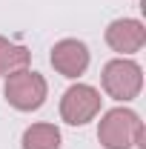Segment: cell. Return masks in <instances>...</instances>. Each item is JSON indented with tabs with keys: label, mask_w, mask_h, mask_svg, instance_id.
<instances>
[{
	"label": "cell",
	"mask_w": 146,
	"mask_h": 149,
	"mask_svg": "<svg viewBox=\"0 0 146 149\" xmlns=\"http://www.w3.org/2000/svg\"><path fill=\"white\" fill-rule=\"evenodd\" d=\"M97 141L106 149H132L143 141V123L132 109H109L100 118Z\"/></svg>",
	"instance_id": "obj_1"
},
{
	"label": "cell",
	"mask_w": 146,
	"mask_h": 149,
	"mask_svg": "<svg viewBox=\"0 0 146 149\" xmlns=\"http://www.w3.org/2000/svg\"><path fill=\"white\" fill-rule=\"evenodd\" d=\"M46 80L43 74L37 72H29V69H17L6 77V86H3V95L6 100L20 112H32V109H40L43 100H46Z\"/></svg>",
	"instance_id": "obj_2"
},
{
	"label": "cell",
	"mask_w": 146,
	"mask_h": 149,
	"mask_svg": "<svg viewBox=\"0 0 146 149\" xmlns=\"http://www.w3.org/2000/svg\"><path fill=\"white\" fill-rule=\"evenodd\" d=\"M143 86V69L135 60H109L103 66V89L115 100H132Z\"/></svg>",
	"instance_id": "obj_3"
},
{
	"label": "cell",
	"mask_w": 146,
	"mask_h": 149,
	"mask_svg": "<svg viewBox=\"0 0 146 149\" xmlns=\"http://www.w3.org/2000/svg\"><path fill=\"white\" fill-rule=\"evenodd\" d=\"M100 112V92L95 86H86V83H77L72 89L63 92V100H60V118L72 126H83L89 123L92 118Z\"/></svg>",
	"instance_id": "obj_4"
},
{
	"label": "cell",
	"mask_w": 146,
	"mask_h": 149,
	"mask_svg": "<svg viewBox=\"0 0 146 149\" xmlns=\"http://www.w3.org/2000/svg\"><path fill=\"white\" fill-rule=\"evenodd\" d=\"M106 43H109L115 52H120V55H132V52L143 49L146 29H143L140 20H132V17L112 20L109 29H106Z\"/></svg>",
	"instance_id": "obj_5"
},
{
	"label": "cell",
	"mask_w": 146,
	"mask_h": 149,
	"mask_svg": "<svg viewBox=\"0 0 146 149\" xmlns=\"http://www.w3.org/2000/svg\"><path fill=\"white\" fill-rule=\"evenodd\" d=\"M49 60L63 77H77L89 66V49L80 40H60V43H55Z\"/></svg>",
	"instance_id": "obj_6"
},
{
	"label": "cell",
	"mask_w": 146,
	"mask_h": 149,
	"mask_svg": "<svg viewBox=\"0 0 146 149\" xmlns=\"http://www.w3.org/2000/svg\"><path fill=\"white\" fill-rule=\"evenodd\" d=\"M23 149H60V129L55 123H32L23 132Z\"/></svg>",
	"instance_id": "obj_7"
},
{
	"label": "cell",
	"mask_w": 146,
	"mask_h": 149,
	"mask_svg": "<svg viewBox=\"0 0 146 149\" xmlns=\"http://www.w3.org/2000/svg\"><path fill=\"white\" fill-rule=\"evenodd\" d=\"M29 49H23L17 43L0 37V74H12L17 69H26L29 66Z\"/></svg>",
	"instance_id": "obj_8"
}]
</instances>
